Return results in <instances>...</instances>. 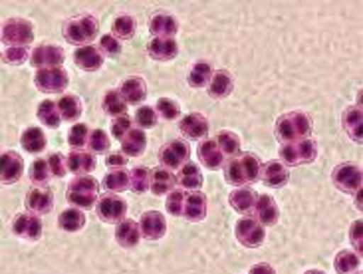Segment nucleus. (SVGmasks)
I'll use <instances>...</instances> for the list:
<instances>
[{
  "label": "nucleus",
  "mask_w": 363,
  "mask_h": 274,
  "mask_svg": "<svg viewBox=\"0 0 363 274\" xmlns=\"http://www.w3.org/2000/svg\"><path fill=\"white\" fill-rule=\"evenodd\" d=\"M260 173H262V163L255 153H240L230 157L225 163V179L230 185L246 187L256 183L260 181Z\"/></svg>",
  "instance_id": "1"
},
{
  "label": "nucleus",
  "mask_w": 363,
  "mask_h": 274,
  "mask_svg": "<svg viewBox=\"0 0 363 274\" xmlns=\"http://www.w3.org/2000/svg\"><path fill=\"white\" fill-rule=\"evenodd\" d=\"M312 128H314L312 118L306 111H288L276 121L274 136L284 146V143H294V141L310 137Z\"/></svg>",
  "instance_id": "2"
},
{
  "label": "nucleus",
  "mask_w": 363,
  "mask_h": 274,
  "mask_svg": "<svg viewBox=\"0 0 363 274\" xmlns=\"http://www.w3.org/2000/svg\"><path fill=\"white\" fill-rule=\"evenodd\" d=\"M99 22L94 14H79L69 18L64 24V38L68 44L74 46H89V42L94 38H98Z\"/></svg>",
  "instance_id": "3"
},
{
  "label": "nucleus",
  "mask_w": 363,
  "mask_h": 274,
  "mask_svg": "<svg viewBox=\"0 0 363 274\" xmlns=\"http://www.w3.org/2000/svg\"><path fill=\"white\" fill-rule=\"evenodd\" d=\"M98 191L99 185L94 177H76L69 181L68 189H66V199L69 205L76 209H91L98 203Z\"/></svg>",
  "instance_id": "4"
},
{
  "label": "nucleus",
  "mask_w": 363,
  "mask_h": 274,
  "mask_svg": "<svg viewBox=\"0 0 363 274\" xmlns=\"http://www.w3.org/2000/svg\"><path fill=\"white\" fill-rule=\"evenodd\" d=\"M318 157V143L312 137H306L294 143H284L280 147V159L286 165H308L314 163Z\"/></svg>",
  "instance_id": "5"
},
{
  "label": "nucleus",
  "mask_w": 363,
  "mask_h": 274,
  "mask_svg": "<svg viewBox=\"0 0 363 274\" xmlns=\"http://www.w3.org/2000/svg\"><path fill=\"white\" fill-rule=\"evenodd\" d=\"M332 183L335 185V189H340L344 193H350V195H355L357 191H362V167L357 165V163H342V165H337L334 169V173H332Z\"/></svg>",
  "instance_id": "6"
},
{
  "label": "nucleus",
  "mask_w": 363,
  "mask_h": 274,
  "mask_svg": "<svg viewBox=\"0 0 363 274\" xmlns=\"http://www.w3.org/2000/svg\"><path fill=\"white\" fill-rule=\"evenodd\" d=\"M2 42L6 46H26L34 42V26L24 18H12L2 26Z\"/></svg>",
  "instance_id": "7"
},
{
  "label": "nucleus",
  "mask_w": 363,
  "mask_h": 274,
  "mask_svg": "<svg viewBox=\"0 0 363 274\" xmlns=\"http://www.w3.org/2000/svg\"><path fill=\"white\" fill-rule=\"evenodd\" d=\"M69 76L64 68H46L36 70L34 74V86L44 94H62L68 88Z\"/></svg>",
  "instance_id": "8"
},
{
  "label": "nucleus",
  "mask_w": 363,
  "mask_h": 274,
  "mask_svg": "<svg viewBox=\"0 0 363 274\" xmlns=\"http://www.w3.org/2000/svg\"><path fill=\"white\" fill-rule=\"evenodd\" d=\"M96 215L99 221L109 223V225H119L121 221H125L128 215V203L125 199L119 195H106L96 203Z\"/></svg>",
  "instance_id": "9"
},
{
  "label": "nucleus",
  "mask_w": 363,
  "mask_h": 274,
  "mask_svg": "<svg viewBox=\"0 0 363 274\" xmlns=\"http://www.w3.org/2000/svg\"><path fill=\"white\" fill-rule=\"evenodd\" d=\"M235 235L236 241L240 243L246 248H258V246L264 243L266 231L264 226L260 225L256 219H250V217H242L235 226Z\"/></svg>",
  "instance_id": "10"
},
{
  "label": "nucleus",
  "mask_w": 363,
  "mask_h": 274,
  "mask_svg": "<svg viewBox=\"0 0 363 274\" xmlns=\"http://www.w3.org/2000/svg\"><path fill=\"white\" fill-rule=\"evenodd\" d=\"M189 155H191V149L186 146V141L171 139L161 147L159 161H161V165L167 167V169H181L185 163H189Z\"/></svg>",
  "instance_id": "11"
},
{
  "label": "nucleus",
  "mask_w": 363,
  "mask_h": 274,
  "mask_svg": "<svg viewBox=\"0 0 363 274\" xmlns=\"http://www.w3.org/2000/svg\"><path fill=\"white\" fill-rule=\"evenodd\" d=\"M12 233L18 239L34 243L44 233V225L40 221V215H36V213H18L12 219Z\"/></svg>",
  "instance_id": "12"
},
{
  "label": "nucleus",
  "mask_w": 363,
  "mask_h": 274,
  "mask_svg": "<svg viewBox=\"0 0 363 274\" xmlns=\"http://www.w3.org/2000/svg\"><path fill=\"white\" fill-rule=\"evenodd\" d=\"M64 50L60 46H52V44H42L38 48L32 50V56H30V62L32 66L38 70L46 68H60L64 64Z\"/></svg>",
  "instance_id": "13"
},
{
  "label": "nucleus",
  "mask_w": 363,
  "mask_h": 274,
  "mask_svg": "<svg viewBox=\"0 0 363 274\" xmlns=\"http://www.w3.org/2000/svg\"><path fill=\"white\" fill-rule=\"evenodd\" d=\"M139 229H141V236L147 241H159L167 233V221L165 215L159 211H145L141 219H139Z\"/></svg>",
  "instance_id": "14"
},
{
  "label": "nucleus",
  "mask_w": 363,
  "mask_h": 274,
  "mask_svg": "<svg viewBox=\"0 0 363 274\" xmlns=\"http://www.w3.org/2000/svg\"><path fill=\"white\" fill-rule=\"evenodd\" d=\"M24 173V161L16 151H4L0 157V179L4 185L16 183Z\"/></svg>",
  "instance_id": "15"
},
{
  "label": "nucleus",
  "mask_w": 363,
  "mask_h": 274,
  "mask_svg": "<svg viewBox=\"0 0 363 274\" xmlns=\"http://www.w3.org/2000/svg\"><path fill=\"white\" fill-rule=\"evenodd\" d=\"M26 207L30 213L36 215H48L54 209V195L48 187H32L26 193Z\"/></svg>",
  "instance_id": "16"
},
{
  "label": "nucleus",
  "mask_w": 363,
  "mask_h": 274,
  "mask_svg": "<svg viewBox=\"0 0 363 274\" xmlns=\"http://www.w3.org/2000/svg\"><path fill=\"white\" fill-rule=\"evenodd\" d=\"M179 131L186 137V139H205L208 136V119L203 114H186L185 118L179 121Z\"/></svg>",
  "instance_id": "17"
},
{
  "label": "nucleus",
  "mask_w": 363,
  "mask_h": 274,
  "mask_svg": "<svg viewBox=\"0 0 363 274\" xmlns=\"http://www.w3.org/2000/svg\"><path fill=\"white\" fill-rule=\"evenodd\" d=\"M149 30L155 38H173L179 32V20L171 12H155L149 18Z\"/></svg>",
  "instance_id": "18"
},
{
  "label": "nucleus",
  "mask_w": 363,
  "mask_h": 274,
  "mask_svg": "<svg viewBox=\"0 0 363 274\" xmlns=\"http://www.w3.org/2000/svg\"><path fill=\"white\" fill-rule=\"evenodd\" d=\"M119 94H121V98L125 99L128 106H135V104H141L143 99L147 98V84L141 76H129V78L121 82Z\"/></svg>",
  "instance_id": "19"
},
{
  "label": "nucleus",
  "mask_w": 363,
  "mask_h": 274,
  "mask_svg": "<svg viewBox=\"0 0 363 274\" xmlns=\"http://www.w3.org/2000/svg\"><path fill=\"white\" fill-rule=\"evenodd\" d=\"M96 167H98V161H96V155L91 151H84V149H72L69 151L68 171H72L74 175H89Z\"/></svg>",
  "instance_id": "20"
},
{
  "label": "nucleus",
  "mask_w": 363,
  "mask_h": 274,
  "mask_svg": "<svg viewBox=\"0 0 363 274\" xmlns=\"http://www.w3.org/2000/svg\"><path fill=\"white\" fill-rule=\"evenodd\" d=\"M196 155H199V161H201L206 169H211V171L220 169V167H225L226 163L225 153L220 151V147L216 146L215 139H205V141L199 146Z\"/></svg>",
  "instance_id": "21"
},
{
  "label": "nucleus",
  "mask_w": 363,
  "mask_h": 274,
  "mask_svg": "<svg viewBox=\"0 0 363 274\" xmlns=\"http://www.w3.org/2000/svg\"><path fill=\"white\" fill-rule=\"evenodd\" d=\"M255 219L262 226H270L278 223V217H280V211H278V203L270 195H258L255 205Z\"/></svg>",
  "instance_id": "22"
},
{
  "label": "nucleus",
  "mask_w": 363,
  "mask_h": 274,
  "mask_svg": "<svg viewBox=\"0 0 363 274\" xmlns=\"http://www.w3.org/2000/svg\"><path fill=\"white\" fill-rule=\"evenodd\" d=\"M74 62L79 70L84 72H98L104 66V54L99 52L98 46H82L74 52Z\"/></svg>",
  "instance_id": "23"
},
{
  "label": "nucleus",
  "mask_w": 363,
  "mask_h": 274,
  "mask_svg": "<svg viewBox=\"0 0 363 274\" xmlns=\"http://www.w3.org/2000/svg\"><path fill=\"white\" fill-rule=\"evenodd\" d=\"M256 199H258V195H256L255 189H250V187H238V189H235L228 195V203H230V207L235 209L236 213L248 215V213L255 211Z\"/></svg>",
  "instance_id": "24"
},
{
  "label": "nucleus",
  "mask_w": 363,
  "mask_h": 274,
  "mask_svg": "<svg viewBox=\"0 0 363 274\" xmlns=\"http://www.w3.org/2000/svg\"><path fill=\"white\" fill-rule=\"evenodd\" d=\"M260 179L264 181V185L272 187V189H280L290 181V173H288V167L282 161H268L260 173Z\"/></svg>",
  "instance_id": "25"
},
{
  "label": "nucleus",
  "mask_w": 363,
  "mask_h": 274,
  "mask_svg": "<svg viewBox=\"0 0 363 274\" xmlns=\"http://www.w3.org/2000/svg\"><path fill=\"white\" fill-rule=\"evenodd\" d=\"M147 54L157 62H169L177 58L179 44L175 38H153L149 42Z\"/></svg>",
  "instance_id": "26"
},
{
  "label": "nucleus",
  "mask_w": 363,
  "mask_h": 274,
  "mask_svg": "<svg viewBox=\"0 0 363 274\" xmlns=\"http://www.w3.org/2000/svg\"><path fill=\"white\" fill-rule=\"evenodd\" d=\"M183 217L191 223H199L206 217V195L201 191H193L185 197Z\"/></svg>",
  "instance_id": "27"
},
{
  "label": "nucleus",
  "mask_w": 363,
  "mask_h": 274,
  "mask_svg": "<svg viewBox=\"0 0 363 274\" xmlns=\"http://www.w3.org/2000/svg\"><path fill=\"white\" fill-rule=\"evenodd\" d=\"M177 177L171 173L167 167H155L151 171V193L153 195H167L171 191H175Z\"/></svg>",
  "instance_id": "28"
},
{
  "label": "nucleus",
  "mask_w": 363,
  "mask_h": 274,
  "mask_svg": "<svg viewBox=\"0 0 363 274\" xmlns=\"http://www.w3.org/2000/svg\"><path fill=\"white\" fill-rule=\"evenodd\" d=\"M235 89V80L226 70H216L213 72V78L208 84V96L213 99H223L230 96Z\"/></svg>",
  "instance_id": "29"
},
{
  "label": "nucleus",
  "mask_w": 363,
  "mask_h": 274,
  "mask_svg": "<svg viewBox=\"0 0 363 274\" xmlns=\"http://www.w3.org/2000/svg\"><path fill=\"white\" fill-rule=\"evenodd\" d=\"M139 239H141V229L139 223H135L133 219H125L121 221L116 229V241L119 246L123 248H133L139 245Z\"/></svg>",
  "instance_id": "30"
},
{
  "label": "nucleus",
  "mask_w": 363,
  "mask_h": 274,
  "mask_svg": "<svg viewBox=\"0 0 363 274\" xmlns=\"http://www.w3.org/2000/svg\"><path fill=\"white\" fill-rule=\"evenodd\" d=\"M147 147V136L139 128H133L128 136L121 139V151L125 157H139L145 153Z\"/></svg>",
  "instance_id": "31"
},
{
  "label": "nucleus",
  "mask_w": 363,
  "mask_h": 274,
  "mask_svg": "<svg viewBox=\"0 0 363 274\" xmlns=\"http://www.w3.org/2000/svg\"><path fill=\"white\" fill-rule=\"evenodd\" d=\"M342 126L347 131V136L352 137L354 141L362 143V126H363V116H362V106H350L345 108L342 114Z\"/></svg>",
  "instance_id": "32"
},
{
  "label": "nucleus",
  "mask_w": 363,
  "mask_h": 274,
  "mask_svg": "<svg viewBox=\"0 0 363 274\" xmlns=\"http://www.w3.org/2000/svg\"><path fill=\"white\" fill-rule=\"evenodd\" d=\"M20 143L28 153H42L48 146V139H46V133L42 129L36 128V126H30L22 131Z\"/></svg>",
  "instance_id": "33"
},
{
  "label": "nucleus",
  "mask_w": 363,
  "mask_h": 274,
  "mask_svg": "<svg viewBox=\"0 0 363 274\" xmlns=\"http://www.w3.org/2000/svg\"><path fill=\"white\" fill-rule=\"evenodd\" d=\"M58 226L66 233H79L86 226V215L82 209L69 207L66 211H62L58 217Z\"/></svg>",
  "instance_id": "34"
},
{
  "label": "nucleus",
  "mask_w": 363,
  "mask_h": 274,
  "mask_svg": "<svg viewBox=\"0 0 363 274\" xmlns=\"http://www.w3.org/2000/svg\"><path fill=\"white\" fill-rule=\"evenodd\" d=\"M211 78H213V66L208 62H205V60H201V62L193 64V68H191L189 76H186V84L195 89L208 88Z\"/></svg>",
  "instance_id": "35"
},
{
  "label": "nucleus",
  "mask_w": 363,
  "mask_h": 274,
  "mask_svg": "<svg viewBox=\"0 0 363 274\" xmlns=\"http://www.w3.org/2000/svg\"><path fill=\"white\" fill-rule=\"evenodd\" d=\"M36 118L50 129H58L60 124L64 121L62 116H60L58 104L54 99H46V102L40 104L38 109H36Z\"/></svg>",
  "instance_id": "36"
},
{
  "label": "nucleus",
  "mask_w": 363,
  "mask_h": 274,
  "mask_svg": "<svg viewBox=\"0 0 363 274\" xmlns=\"http://www.w3.org/2000/svg\"><path fill=\"white\" fill-rule=\"evenodd\" d=\"M177 183L181 187H185V189H201L203 183H205V179H203V173H201V169L196 163H185V165L179 169V175H177Z\"/></svg>",
  "instance_id": "37"
},
{
  "label": "nucleus",
  "mask_w": 363,
  "mask_h": 274,
  "mask_svg": "<svg viewBox=\"0 0 363 274\" xmlns=\"http://www.w3.org/2000/svg\"><path fill=\"white\" fill-rule=\"evenodd\" d=\"M58 109L62 119L72 124V121H76L82 116V99L76 94H64L58 99Z\"/></svg>",
  "instance_id": "38"
},
{
  "label": "nucleus",
  "mask_w": 363,
  "mask_h": 274,
  "mask_svg": "<svg viewBox=\"0 0 363 274\" xmlns=\"http://www.w3.org/2000/svg\"><path fill=\"white\" fill-rule=\"evenodd\" d=\"M129 189L135 193V195H143L151 191V171L147 167L138 165L131 169L129 173Z\"/></svg>",
  "instance_id": "39"
},
{
  "label": "nucleus",
  "mask_w": 363,
  "mask_h": 274,
  "mask_svg": "<svg viewBox=\"0 0 363 274\" xmlns=\"http://www.w3.org/2000/svg\"><path fill=\"white\" fill-rule=\"evenodd\" d=\"M104 189L108 193H123L129 189V173L121 167V169H111L109 173L104 177Z\"/></svg>",
  "instance_id": "40"
},
{
  "label": "nucleus",
  "mask_w": 363,
  "mask_h": 274,
  "mask_svg": "<svg viewBox=\"0 0 363 274\" xmlns=\"http://www.w3.org/2000/svg\"><path fill=\"white\" fill-rule=\"evenodd\" d=\"M362 266V258L352 251H340L334 258V268L337 274H354L359 270Z\"/></svg>",
  "instance_id": "41"
},
{
  "label": "nucleus",
  "mask_w": 363,
  "mask_h": 274,
  "mask_svg": "<svg viewBox=\"0 0 363 274\" xmlns=\"http://www.w3.org/2000/svg\"><path fill=\"white\" fill-rule=\"evenodd\" d=\"M135 30H138V22H135V18L131 14H119L118 18L113 20V24H111V32H113V36L118 40L133 38Z\"/></svg>",
  "instance_id": "42"
},
{
  "label": "nucleus",
  "mask_w": 363,
  "mask_h": 274,
  "mask_svg": "<svg viewBox=\"0 0 363 274\" xmlns=\"http://www.w3.org/2000/svg\"><path fill=\"white\" fill-rule=\"evenodd\" d=\"M101 106H104V111L108 116H113V118L125 116V111H128V104H125V99L121 98L119 89H109V92H106Z\"/></svg>",
  "instance_id": "43"
},
{
  "label": "nucleus",
  "mask_w": 363,
  "mask_h": 274,
  "mask_svg": "<svg viewBox=\"0 0 363 274\" xmlns=\"http://www.w3.org/2000/svg\"><path fill=\"white\" fill-rule=\"evenodd\" d=\"M28 177L34 187L46 185V183L50 181V177H54L52 175V171H50L48 159H34V161H32V165H30Z\"/></svg>",
  "instance_id": "44"
},
{
  "label": "nucleus",
  "mask_w": 363,
  "mask_h": 274,
  "mask_svg": "<svg viewBox=\"0 0 363 274\" xmlns=\"http://www.w3.org/2000/svg\"><path fill=\"white\" fill-rule=\"evenodd\" d=\"M215 141L216 146L220 147V151L225 153V157H236L240 151V137L233 131H220Z\"/></svg>",
  "instance_id": "45"
},
{
  "label": "nucleus",
  "mask_w": 363,
  "mask_h": 274,
  "mask_svg": "<svg viewBox=\"0 0 363 274\" xmlns=\"http://www.w3.org/2000/svg\"><path fill=\"white\" fill-rule=\"evenodd\" d=\"M155 111H157L159 118L173 121V119H177L181 116V106H179L175 99L159 98L157 104H155Z\"/></svg>",
  "instance_id": "46"
},
{
  "label": "nucleus",
  "mask_w": 363,
  "mask_h": 274,
  "mask_svg": "<svg viewBox=\"0 0 363 274\" xmlns=\"http://www.w3.org/2000/svg\"><path fill=\"white\" fill-rule=\"evenodd\" d=\"M89 133H91V129H89L86 124H76V126H72L68 131L69 147H74V149H82V147L88 146Z\"/></svg>",
  "instance_id": "47"
},
{
  "label": "nucleus",
  "mask_w": 363,
  "mask_h": 274,
  "mask_svg": "<svg viewBox=\"0 0 363 274\" xmlns=\"http://www.w3.org/2000/svg\"><path fill=\"white\" fill-rule=\"evenodd\" d=\"M88 147L91 153H106L111 147V139L104 129H91L88 139Z\"/></svg>",
  "instance_id": "48"
},
{
  "label": "nucleus",
  "mask_w": 363,
  "mask_h": 274,
  "mask_svg": "<svg viewBox=\"0 0 363 274\" xmlns=\"http://www.w3.org/2000/svg\"><path fill=\"white\" fill-rule=\"evenodd\" d=\"M159 121V116L155 108H151V106H141V108L135 111V124H138L139 129H149V128H155Z\"/></svg>",
  "instance_id": "49"
},
{
  "label": "nucleus",
  "mask_w": 363,
  "mask_h": 274,
  "mask_svg": "<svg viewBox=\"0 0 363 274\" xmlns=\"http://www.w3.org/2000/svg\"><path fill=\"white\" fill-rule=\"evenodd\" d=\"M99 52L104 54V58L108 56V58H118L119 54H121V44H119V40L113 36V34H104V36H99V44H98Z\"/></svg>",
  "instance_id": "50"
},
{
  "label": "nucleus",
  "mask_w": 363,
  "mask_h": 274,
  "mask_svg": "<svg viewBox=\"0 0 363 274\" xmlns=\"http://www.w3.org/2000/svg\"><path fill=\"white\" fill-rule=\"evenodd\" d=\"M32 54H30V50L26 46H9V48L4 50V54H2V60L10 64V66H20V64H24L26 60L30 58Z\"/></svg>",
  "instance_id": "51"
},
{
  "label": "nucleus",
  "mask_w": 363,
  "mask_h": 274,
  "mask_svg": "<svg viewBox=\"0 0 363 274\" xmlns=\"http://www.w3.org/2000/svg\"><path fill=\"white\" fill-rule=\"evenodd\" d=\"M185 197L186 193L183 189H175L171 191L167 197V203H165V209L171 217H183V205H185Z\"/></svg>",
  "instance_id": "52"
},
{
  "label": "nucleus",
  "mask_w": 363,
  "mask_h": 274,
  "mask_svg": "<svg viewBox=\"0 0 363 274\" xmlns=\"http://www.w3.org/2000/svg\"><path fill=\"white\" fill-rule=\"evenodd\" d=\"M131 129H133V119L129 118V116H119V118L111 121V136L119 139V141L128 136Z\"/></svg>",
  "instance_id": "53"
},
{
  "label": "nucleus",
  "mask_w": 363,
  "mask_h": 274,
  "mask_svg": "<svg viewBox=\"0 0 363 274\" xmlns=\"http://www.w3.org/2000/svg\"><path fill=\"white\" fill-rule=\"evenodd\" d=\"M48 163H50V171H52V175L54 177H66L68 173V157L62 155V153H52L48 157Z\"/></svg>",
  "instance_id": "54"
},
{
  "label": "nucleus",
  "mask_w": 363,
  "mask_h": 274,
  "mask_svg": "<svg viewBox=\"0 0 363 274\" xmlns=\"http://www.w3.org/2000/svg\"><path fill=\"white\" fill-rule=\"evenodd\" d=\"M362 219H357L352 229H350V241H352V245L354 248H357V255H362V248H363V239H362Z\"/></svg>",
  "instance_id": "55"
},
{
  "label": "nucleus",
  "mask_w": 363,
  "mask_h": 274,
  "mask_svg": "<svg viewBox=\"0 0 363 274\" xmlns=\"http://www.w3.org/2000/svg\"><path fill=\"white\" fill-rule=\"evenodd\" d=\"M125 163H128V159L123 153H109L106 159V165L113 167V169H121V167H125Z\"/></svg>",
  "instance_id": "56"
},
{
  "label": "nucleus",
  "mask_w": 363,
  "mask_h": 274,
  "mask_svg": "<svg viewBox=\"0 0 363 274\" xmlns=\"http://www.w3.org/2000/svg\"><path fill=\"white\" fill-rule=\"evenodd\" d=\"M248 274H276V270L270 265H266V263H258V265L250 268Z\"/></svg>",
  "instance_id": "57"
},
{
  "label": "nucleus",
  "mask_w": 363,
  "mask_h": 274,
  "mask_svg": "<svg viewBox=\"0 0 363 274\" xmlns=\"http://www.w3.org/2000/svg\"><path fill=\"white\" fill-rule=\"evenodd\" d=\"M304 274H325L324 270H320V268H310V270H306Z\"/></svg>",
  "instance_id": "58"
},
{
  "label": "nucleus",
  "mask_w": 363,
  "mask_h": 274,
  "mask_svg": "<svg viewBox=\"0 0 363 274\" xmlns=\"http://www.w3.org/2000/svg\"><path fill=\"white\" fill-rule=\"evenodd\" d=\"M357 274H359V273H357Z\"/></svg>",
  "instance_id": "59"
}]
</instances>
